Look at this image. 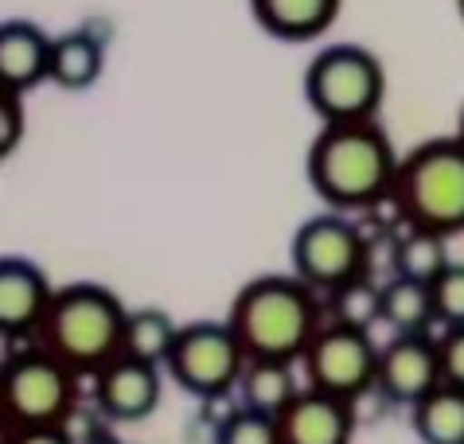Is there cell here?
<instances>
[{"mask_svg":"<svg viewBox=\"0 0 464 444\" xmlns=\"http://www.w3.org/2000/svg\"><path fill=\"white\" fill-rule=\"evenodd\" d=\"M457 137L464 140V106H460V121H457Z\"/></svg>","mask_w":464,"mask_h":444,"instance_id":"83f0119b","label":"cell"},{"mask_svg":"<svg viewBox=\"0 0 464 444\" xmlns=\"http://www.w3.org/2000/svg\"><path fill=\"white\" fill-rule=\"evenodd\" d=\"M215 444H281L277 417H266V413L238 406L235 413H227L223 421H218Z\"/></svg>","mask_w":464,"mask_h":444,"instance_id":"603a6c76","label":"cell"},{"mask_svg":"<svg viewBox=\"0 0 464 444\" xmlns=\"http://www.w3.org/2000/svg\"><path fill=\"white\" fill-rule=\"evenodd\" d=\"M386 94L382 63L359 43L324 47L304 71V101L324 125L371 121Z\"/></svg>","mask_w":464,"mask_h":444,"instance_id":"5b68a950","label":"cell"},{"mask_svg":"<svg viewBox=\"0 0 464 444\" xmlns=\"http://www.w3.org/2000/svg\"><path fill=\"white\" fill-rule=\"evenodd\" d=\"M332 320L352 323V328L371 332L375 323H382V281L375 277H355L343 289L332 293Z\"/></svg>","mask_w":464,"mask_h":444,"instance_id":"7402d4cb","label":"cell"},{"mask_svg":"<svg viewBox=\"0 0 464 444\" xmlns=\"http://www.w3.org/2000/svg\"><path fill=\"white\" fill-rule=\"evenodd\" d=\"M457 8H460V16H464V0H457Z\"/></svg>","mask_w":464,"mask_h":444,"instance_id":"f1b7e54d","label":"cell"},{"mask_svg":"<svg viewBox=\"0 0 464 444\" xmlns=\"http://www.w3.org/2000/svg\"><path fill=\"white\" fill-rule=\"evenodd\" d=\"M430 289H433L437 323H445V328L464 323V261H449L441 269V277H437Z\"/></svg>","mask_w":464,"mask_h":444,"instance_id":"cb8c5ba5","label":"cell"},{"mask_svg":"<svg viewBox=\"0 0 464 444\" xmlns=\"http://www.w3.org/2000/svg\"><path fill=\"white\" fill-rule=\"evenodd\" d=\"M382 323L394 328V335H418L437 323L433 289L414 277H391L382 285Z\"/></svg>","mask_w":464,"mask_h":444,"instance_id":"d6986e66","label":"cell"},{"mask_svg":"<svg viewBox=\"0 0 464 444\" xmlns=\"http://www.w3.org/2000/svg\"><path fill=\"white\" fill-rule=\"evenodd\" d=\"M176 335H179V323L164 308H133L129 312V323H125L121 355H133V359H145V362L164 367Z\"/></svg>","mask_w":464,"mask_h":444,"instance_id":"ffe728a7","label":"cell"},{"mask_svg":"<svg viewBox=\"0 0 464 444\" xmlns=\"http://www.w3.org/2000/svg\"><path fill=\"white\" fill-rule=\"evenodd\" d=\"M102 39L94 32H67L51 43V82L63 90H90L102 78Z\"/></svg>","mask_w":464,"mask_h":444,"instance_id":"ac0fdd59","label":"cell"},{"mask_svg":"<svg viewBox=\"0 0 464 444\" xmlns=\"http://www.w3.org/2000/svg\"><path fill=\"white\" fill-rule=\"evenodd\" d=\"M301 394L293 378V362H274V359H250L238 382L242 406L266 417H281L289 410V401Z\"/></svg>","mask_w":464,"mask_h":444,"instance_id":"2e32d148","label":"cell"},{"mask_svg":"<svg viewBox=\"0 0 464 444\" xmlns=\"http://www.w3.org/2000/svg\"><path fill=\"white\" fill-rule=\"evenodd\" d=\"M230 332L238 335L246 359L296 362L324 328L316 289L296 273H269L242 285L227 312Z\"/></svg>","mask_w":464,"mask_h":444,"instance_id":"7a4b0ae2","label":"cell"},{"mask_svg":"<svg viewBox=\"0 0 464 444\" xmlns=\"http://www.w3.org/2000/svg\"><path fill=\"white\" fill-rule=\"evenodd\" d=\"M125 323L129 308L118 300V293H110L106 285L79 281L55 289L32 343L55 355L59 362H67L79 378H94L106 362L121 355Z\"/></svg>","mask_w":464,"mask_h":444,"instance_id":"3957f363","label":"cell"},{"mask_svg":"<svg viewBox=\"0 0 464 444\" xmlns=\"http://www.w3.org/2000/svg\"><path fill=\"white\" fill-rule=\"evenodd\" d=\"M437 347H441V374H445V382L464 390V323H457V328H445V335L437 339Z\"/></svg>","mask_w":464,"mask_h":444,"instance_id":"d4e9b609","label":"cell"},{"mask_svg":"<svg viewBox=\"0 0 464 444\" xmlns=\"http://www.w3.org/2000/svg\"><path fill=\"white\" fill-rule=\"evenodd\" d=\"M160 367L133 355H118L94 374V401L110 421H140L160 406Z\"/></svg>","mask_w":464,"mask_h":444,"instance_id":"8fae6325","label":"cell"},{"mask_svg":"<svg viewBox=\"0 0 464 444\" xmlns=\"http://www.w3.org/2000/svg\"><path fill=\"white\" fill-rule=\"evenodd\" d=\"M79 374L44 347H24L5 359L0 374V401H5L8 429L28 425H67L79 398Z\"/></svg>","mask_w":464,"mask_h":444,"instance_id":"8992f818","label":"cell"},{"mask_svg":"<svg viewBox=\"0 0 464 444\" xmlns=\"http://www.w3.org/2000/svg\"><path fill=\"white\" fill-rule=\"evenodd\" d=\"M51 43L55 39H47L40 24L5 20V28H0V78H5V90L24 94V90L51 78Z\"/></svg>","mask_w":464,"mask_h":444,"instance_id":"5bb4252c","label":"cell"},{"mask_svg":"<svg viewBox=\"0 0 464 444\" xmlns=\"http://www.w3.org/2000/svg\"><path fill=\"white\" fill-rule=\"evenodd\" d=\"M410 425L421 444H464V390L441 382L410 406Z\"/></svg>","mask_w":464,"mask_h":444,"instance_id":"e0dca14e","label":"cell"},{"mask_svg":"<svg viewBox=\"0 0 464 444\" xmlns=\"http://www.w3.org/2000/svg\"><path fill=\"white\" fill-rule=\"evenodd\" d=\"M379 351L382 347L371 339V332L352 328V323H340V320L324 323L301 355L308 390H320V394H332L343 401H359L367 390H375Z\"/></svg>","mask_w":464,"mask_h":444,"instance_id":"9c48e42d","label":"cell"},{"mask_svg":"<svg viewBox=\"0 0 464 444\" xmlns=\"http://www.w3.org/2000/svg\"><path fill=\"white\" fill-rule=\"evenodd\" d=\"M391 207L402 227L460 234L464 230V140L433 137L398 160Z\"/></svg>","mask_w":464,"mask_h":444,"instance_id":"277c9868","label":"cell"},{"mask_svg":"<svg viewBox=\"0 0 464 444\" xmlns=\"http://www.w3.org/2000/svg\"><path fill=\"white\" fill-rule=\"evenodd\" d=\"M24 140V94L5 90V125H0V152L12 156Z\"/></svg>","mask_w":464,"mask_h":444,"instance_id":"484cf974","label":"cell"},{"mask_svg":"<svg viewBox=\"0 0 464 444\" xmlns=\"http://www.w3.org/2000/svg\"><path fill=\"white\" fill-rule=\"evenodd\" d=\"M277 429L281 444H347L355 433V401L304 386L277 417Z\"/></svg>","mask_w":464,"mask_h":444,"instance_id":"4fadbf2b","label":"cell"},{"mask_svg":"<svg viewBox=\"0 0 464 444\" xmlns=\"http://www.w3.org/2000/svg\"><path fill=\"white\" fill-rule=\"evenodd\" d=\"M246 362L250 359L242 351L238 335L230 332V323L199 320L179 328L169 359H164V371L184 394L199 401H223L238 390Z\"/></svg>","mask_w":464,"mask_h":444,"instance_id":"52a82bcc","label":"cell"},{"mask_svg":"<svg viewBox=\"0 0 464 444\" xmlns=\"http://www.w3.org/2000/svg\"><path fill=\"white\" fill-rule=\"evenodd\" d=\"M293 273L316 293H336L347 281L367 273V234L343 211L304 218L289 246Z\"/></svg>","mask_w":464,"mask_h":444,"instance_id":"ba28073f","label":"cell"},{"mask_svg":"<svg viewBox=\"0 0 464 444\" xmlns=\"http://www.w3.org/2000/svg\"><path fill=\"white\" fill-rule=\"evenodd\" d=\"M8 444H74L67 425H28L8 429Z\"/></svg>","mask_w":464,"mask_h":444,"instance_id":"4316f807","label":"cell"},{"mask_svg":"<svg viewBox=\"0 0 464 444\" xmlns=\"http://www.w3.org/2000/svg\"><path fill=\"white\" fill-rule=\"evenodd\" d=\"M441 382V347H437V339H430V332L394 335L391 343H382L375 390L391 406H418Z\"/></svg>","mask_w":464,"mask_h":444,"instance_id":"30bf717a","label":"cell"},{"mask_svg":"<svg viewBox=\"0 0 464 444\" xmlns=\"http://www.w3.org/2000/svg\"><path fill=\"white\" fill-rule=\"evenodd\" d=\"M343 0H250L257 28L285 43H304V39L324 35L340 16Z\"/></svg>","mask_w":464,"mask_h":444,"instance_id":"9a60e30c","label":"cell"},{"mask_svg":"<svg viewBox=\"0 0 464 444\" xmlns=\"http://www.w3.org/2000/svg\"><path fill=\"white\" fill-rule=\"evenodd\" d=\"M308 184L332 211H371L391 199L398 152L379 121H332L316 133L304 160Z\"/></svg>","mask_w":464,"mask_h":444,"instance_id":"6da1fadb","label":"cell"},{"mask_svg":"<svg viewBox=\"0 0 464 444\" xmlns=\"http://www.w3.org/2000/svg\"><path fill=\"white\" fill-rule=\"evenodd\" d=\"M445 265H449L445 234L418 230V227H406L398 234V277H414V281L433 285Z\"/></svg>","mask_w":464,"mask_h":444,"instance_id":"44dd1931","label":"cell"},{"mask_svg":"<svg viewBox=\"0 0 464 444\" xmlns=\"http://www.w3.org/2000/svg\"><path fill=\"white\" fill-rule=\"evenodd\" d=\"M55 289L47 285L44 269L28 257L0 261V328L5 339H35L44 312Z\"/></svg>","mask_w":464,"mask_h":444,"instance_id":"7c38bea8","label":"cell"}]
</instances>
